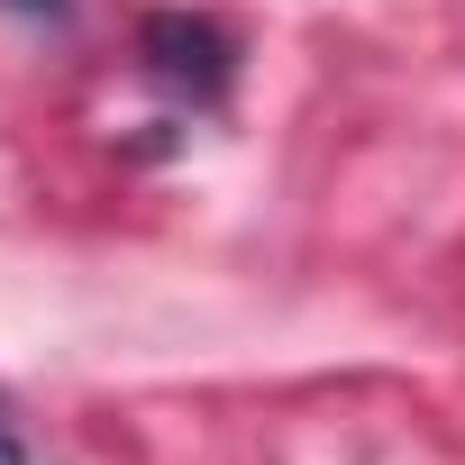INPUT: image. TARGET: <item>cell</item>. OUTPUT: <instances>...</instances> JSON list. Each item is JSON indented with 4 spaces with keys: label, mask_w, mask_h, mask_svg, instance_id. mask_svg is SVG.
<instances>
[{
    "label": "cell",
    "mask_w": 465,
    "mask_h": 465,
    "mask_svg": "<svg viewBox=\"0 0 465 465\" xmlns=\"http://www.w3.org/2000/svg\"><path fill=\"white\" fill-rule=\"evenodd\" d=\"M0 10H19V19H55V28H64V19H74V0H0Z\"/></svg>",
    "instance_id": "2"
},
{
    "label": "cell",
    "mask_w": 465,
    "mask_h": 465,
    "mask_svg": "<svg viewBox=\"0 0 465 465\" xmlns=\"http://www.w3.org/2000/svg\"><path fill=\"white\" fill-rule=\"evenodd\" d=\"M137 55H146V74H155L173 101H192V110H219L228 83H238V37H228L219 19H201V10H155V19L137 28Z\"/></svg>",
    "instance_id": "1"
},
{
    "label": "cell",
    "mask_w": 465,
    "mask_h": 465,
    "mask_svg": "<svg viewBox=\"0 0 465 465\" xmlns=\"http://www.w3.org/2000/svg\"><path fill=\"white\" fill-rule=\"evenodd\" d=\"M0 465H28V447H19V429L0 420Z\"/></svg>",
    "instance_id": "3"
}]
</instances>
